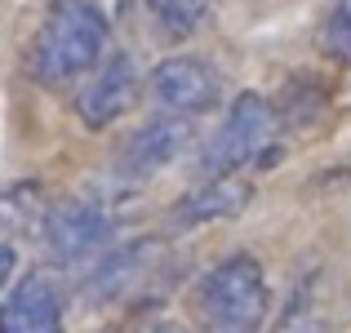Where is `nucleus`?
Segmentation results:
<instances>
[{
    "label": "nucleus",
    "mask_w": 351,
    "mask_h": 333,
    "mask_svg": "<svg viewBox=\"0 0 351 333\" xmlns=\"http://www.w3.org/2000/svg\"><path fill=\"white\" fill-rule=\"evenodd\" d=\"M107 23L89 0H49L40 32L32 40V71L45 85H67L103 62Z\"/></svg>",
    "instance_id": "f257e3e1"
},
{
    "label": "nucleus",
    "mask_w": 351,
    "mask_h": 333,
    "mask_svg": "<svg viewBox=\"0 0 351 333\" xmlns=\"http://www.w3.org/2000/svg\"><path fill=\"white\" fill-rule=\"evenodd\" d=\"M196 316L205 333H258L267 320V275L258 258H223L196 289Z\"/></svg>",
    "instance_id": "f03ea898"
},
{
    "label": "nucleus",
    "mask_w": 351,
    "mask_h": 333,
    "mask_svg": "<svg viewBox=\"0 0 351 333\" xmlns=\"http://www.w3.org/2000/svg\"><path fill=\"white\" fill-rule=\"evenodd\" d=\"M271 129H276L271 103L258 94H240L232 103V111H227V120L200 147V173L205 178H232L240 164H249L267 147Z\"/></svg>",
    "instance_id": "7ed1b4c3"
},
{
    "label": "nucleus",
    "mask_w": 351,
    "mask_h": 333,
    "mask_svg": "<svg viewBox=\"0 0 351 333\" xmlns=\"http://www.w3.org/2000/svg\"><path fill=\"white\" fill-rule=\"evenodd\" d=\"M40 236H45V249L53 254V262H85L89 254L112 245L116 218H107L89 200H62V205L49 209Z\"/></svg>",
    "instance_id": "20e7f679"
},
{
    "label": "nucleus",
    "mask_w": 351,
    "mask_h": 333,
    "mask_svg": "<svg viewBox=\"0 0 351 333\" xmlns=\"http://www.w3.org/2000/svg\"><path fill=\"white\" fill-rule=\"evenodd\" d=\"M152 98L160 103L169 116H205V111L218 107V98H223V80H218V71L209 67V62L200 58H165L160 67L152 71Z\"/></svg>",
    "instance_id": "39448f33"
},
{
    "label": "nucleus",
    "mask_w": 351,
    "mask_h": 333,
    "mask_svg": "<svg viewBox=\"0 0 351 333\" xmlns=\"http://www.w3.org/2000/svg\"><path fill=\"white\" fill-rule=\"evenodd\" d=\"M138 94H143V76H138L134 58H129V53H116V58L103 62V67L94 71V80L76 94V116L85 120L89 129H107L138 103Z\"/></svg>",
    "instance_id": "423d86ee"
},
{
    "label": "nucleus",
    "mask_w": 351,
    "mask_h": 333,
    "mask_svg": "<svg viewBox=\"0 0 351 333\" xmlns=\"http://www.w3.org/2000/svg\"><path fill=\"white\" fill-rule=\"evenodd\" d=\"M191 143V120L182 116H156L138 129L120 151V173H129L134 182L156 178L160 169H169Z\"/></svg>",
    "instance_id": "0eeeda50"
},
{
    "label": "nucleus",
    "mask_w": 351,
    "mask_h": 333,
    "mask_svg": "<svg viewBox=\"0 0 351 333\" xmlns=\"http://www.w3.org/2000/svg\"><path fill=\"white\" fill-rule=\"evenodd\" d=\"M0 333H62V298L49 275L32 271L9 289L0 307Z\"/></svg>",
    "instance_id": "6e6552de"
},
{
    "label": "nucleus",
    "mask_w": 351,
    "mask_h": 333,
    "mask_svg": "<svg viewBox=\"0 0 351 333\" xmlns=\"http://www.w3.org/2000/svg\"><path fill=\"white\" fill-rule=\"evenodd\" d=\"M249 196L254 191L240 178H209L205 187L187 191L169 209V231H191V227H205V222H218V218H236L249 205Z\"/></svg>",
    "instance_id": "1a4fd4ad"
},
{
    "label": "nucleus",
    "mask_w": 351,
    "mask_h": 333,
    "mask_svg": "<svg viewBox=\"0 0 351 333\" xmlns=\"http://www.w3.org/2000/svg\"><path fill=\"white\" fill-rule=\"evenodd\" d=\"M156 258V245L152 240H138V245H125V249H112V254L98 262V271L89 275V293L94 298H120L125 289H134L143 280V271L152 267Z\"/></svg>",
    "instance_id": "9d476101"
},
{
    "label": "nucleus",
    "mask_w": 351,
    "mask_h": 333,
    "mask_svg": "<svg viewBox=\"0 0 351 333\" xmlns=\"http://www.w3.org/2000/svg\"><path fill=\"white\" fill-rule=\"evenodd\" d=\"M209 0H147V14L160 27L165 40H187L200 23H205Z\"/></svg>",
    "instance_id": "9b49d317"
},
{
    "label": "nucleus",
    "mask_w": 351,
    "mask_h": 333,
    "mask_svg": "<svg viewBox=\"0 0 351 333\" xmlns=\"http://www.w3.org/2000/svg\"><path fill=\"white\" fill-rule=\"evenodd\" d=\"M45 218H49V209H45L40 187H32V182H23V187L0 196V222H9V227L23 231V236H40Z\"/></svg>",
    "instance_id": "f8f14e48"
},
{
    "label": "nucleus",
    "mask_w": 351,
    "mask_h": 333,
    "mask_svg": "<svg viewBox=\"0 0 351 333\" xmlns=\"http://www.w3.org/2000/svg\"><path fill=\"white\" fill-rule=\"evenodd\" d=\"M320 45H325L338 62H351V9H338V14L329 18L325 32H320Z\"/></svg>",
    "instance_id": "ddd939ff"
},
{
    "label": "nucleus",
    "mask_w": 351,
    "mask_h": 333,
    "mask_svg": "<svg viewBox=\"0 0 351 333\" xmlns=\"http://www.w3.org/2000/svg\"><path fill=\"white\" fill-rule=\"evenodd\" d=\"M89 5H94V9H98V18L112 27V23H120V18L134 9V0H89Z\"/></svg>",
    "instance_id": "4468645a"
},
{
    "label": "nucleus",
    "mask_w": 351,
    "mask_h": 333,
    "mask_svg": "<svg viewBox=\"0 0 351 333\" xmlns=\"http://www.w3.org/2000/svg\"><path fill=\"white\" fill-rule=\"evenodd\" d=\"M14 267H18V249L14 245H0V298H5V284L14 280Z\"/></svg>",
    "instance_id": "2eb2a0df"
},
{
    "label": "nucleus",
    "mask_w": 351,
    "mask_h": 333,
    "mask_svg": "<svg viewBox=\"0 0 351 333\" xmlns=\"http://www.w3.org/2000/svg\"><path fill=\"white\" fill-rule=\"evenodd\" d=\"M138 333H182L178 325H169V320H152V325H143Z\"/></svg>",
    "instance_id": "dca6fc26"
}]
</instances>
